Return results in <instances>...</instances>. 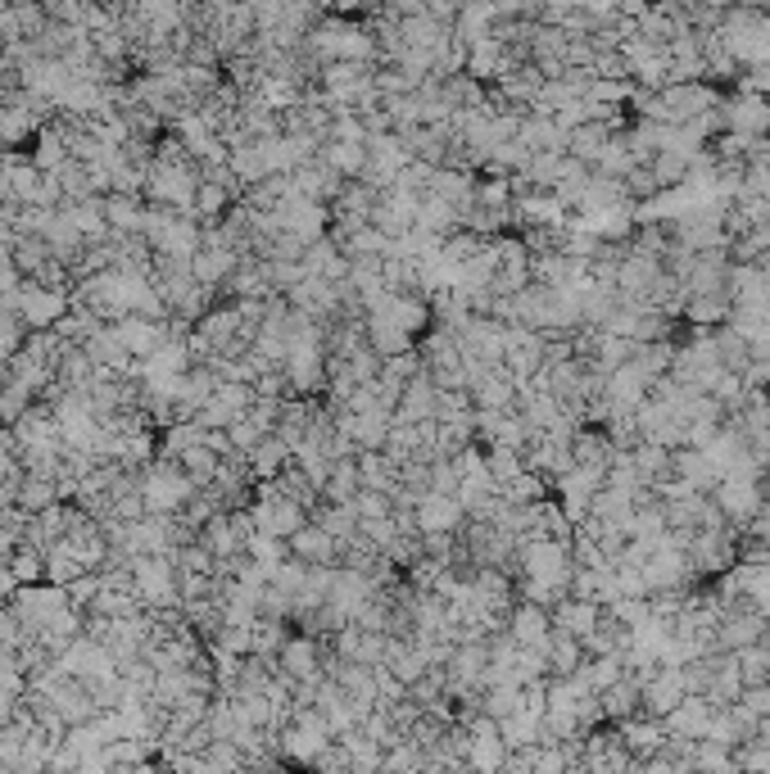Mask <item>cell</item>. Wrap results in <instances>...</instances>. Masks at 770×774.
Masks as SVG:
<instances>
[{"instance_id":"1","label":"cell","mask_w":770,"mask_h":774,"mask_svg":"<svg viewBox=\"0 0 770 774\" xmlns=\"http://www.w3.org/2000/svg\"><path fill=\"white\" fill-rule=\"evenodd\" d=\"M200 490L187 481V471L177 462H150L141 471V503H145V516H181L191 507Z\"/></svg>"},{"instance_id":"2","label":"cell","mask_w":770,"mask_h":774,"mask_svg":"<svg viewBox=\"0 0 770 774\" xmlns=\"http://www.w3.org/2000/svg\"><path fill=\"white\" fill-rule=\"evenodd\" d=\"M5 313H14L23 322L27 336H36V330H55L68 317V290H51V285L23 281L5 300Z\"/></svg>"},{"instance_id":"3","label":"cell","mask_w":770,"mask_h":774,"mask_svg":"<svg viewBox=\"0 0 770 774\" xmlns=\"http://www.w3.org/2000/svg\"><path fill=\"white\" fill-rule=\"evenodd\" d=\"M249 516H254V530L272 535V539H295L309 526V512L295 498H286L277 485H259V490H254Z\"/></svg>"},{"instance_id":"4","label":"cell","mask_w":770,"mask_h":774,"mask_svg":"<svg viewBox=\"0 0 770 774\" xmlns=\"http://www.w3.org/2000/svg\"><path fill=\"white\" fill-rule=\"evenodd\" d=\"M712 503L721 507L725 526L735 535H748L752 521L761 516V503H766V481H748V475H725V481L716 485Z\"/></svg>"},{"instance_id":"5","label":"cell","mask_w":770,"mask_h":774,"mask_svg":"<svg viewBox=\"0 0 770 774\" xmlns=\"http://www.w3.org/2000/svg\"><path fill=\"white\" fill-rule=\"evenodd\" d=\"M721 127L729 136L766 141L770 136V96H744V91L721 96Z\"/></svg>"},{"instance_id":"6","label":"cell","mask_w":770,"mask_h":774,"mask_svg":"<svg viewBox=\"0 0 770 774\" xmlns=\"http://www.w3.org/2000/svg\"><path fill=\"white\" fill-rule=\"evenodd\" d=\"M272 217H277V227L286 236H295L304 249L317 245V240H326V232H332V209L313 204V200H300V195H290Z\"/></svg>"},{"instance_id":"7","label":"cell","mask_w":770,"mask_h":774,"mask_svg":"<svg viewBox=\"0 0 770 774\" xmlns=\"http://www.w3.org/2000/svg\"><path fill=\"white\" fill-rule=\"evenodd\" d=\"M132 584H136V598L150 603V607H177V567L172 558H136L132 562Z\"/></svg>"},{"instance_id":"8","label":"cell","mask_w":770,"mask_h":774,"mask_svg":"<svg viewBox=\"0 0 770 774\" xmlns=\"http://www.w3.org/2000/svg\"><path fill=\"white\" fill-rule=\"evenodd\" d=\"M689 567H693V575L699 580H707V575H725L729 567H739V535L735 530H721V535H693V543H689Z\"/></svg>"},{"instance_id":"9","label":"cell","mask_w":770,"mask_h":774,"mask_svg":"<svg viewBox=\"0 0 770 774\" xmlns=\"http://www.w3.org/2000/svg\"><path fill=\"white\" fill-rule=\"evenodd\" d=\"M657 96H662V109H667V127H684V123L712 114V109L721 104V91L707 87V82H684V87L671 82Z\"/></svg>"},{"instance_id":"10","label":"cell","mask_w":770,"mask_h":774,"mask_svg":"<svg viewBox=\"0 0 770 774\" xmlns=\"http://www.w3.org/2000/svg\"><path fill=\"white\" fill-rule=\"evenodd\" d=\"M109 330H114V340L123 345L127 358L145 362V358H155V354L164 349V340H168L172 326H168V322H145V317H123V322H114Z\"/></svg>"},{"instance_id":"11","label":"cell","mask_w":770,"mask_h":774,"mask_svg":"<svg viewBox=\"0 0 770 774\" xmlns=\"http://www.w3.org/2000/svg\"><path fill=\"white\" fill-rule=\"evenodd\" d=\"M249 408H254V390L249 385H217L213 399L204 403V413H200V426L204 430H232Z\"/></svg>"},{"instance_id":"12","label":"cell","mask_w":770,"mask_h":774,"mask_svg":"<svg viewBox=\"0 0 770 774\" xmlns=\"http://www.w3.org/2000/svg\"><path fill=\"white\" fill-rule=\"evenodd\" d=\"M372 317V313H368ZM377 317H386V322H394L403 336H413V340H422L426 330L435 326V317H431V300L426 294H390V300L377 309Z\"/></svg>"},{"instance_id":"13","label":"cell","mask_w":770,"mask_h":774,"mask_svg":"<svg viewBox=\"0 0 770 774\" xmlns=\"http://www.w3.org/2000/svg\"><path fill=\"white\" fill-rule=\"evenodd\" d=\"M507 639L517 643V648H526V652H544L548 639H554V620H548L544 607L517 603V607H512V616H507Z\"/></svg>"},{"instance_id":"14","label":"cell","mask_w":770,"mask_h":774,"mask_svg":"<svg viewBox=\"0 0 770 774\" xmlns=\"http://www.w3.org/2000/svg\"><path fill=\"white\" fill-rule=\"evenodd\" d=\"M467 526V512L458 498L445 494H422L417 503V535H458Z\"/></svg>"},{"instance_id":"15","label":"cell","mask_w":770,"mask_h":774,"mask_svg":"<svg viewBox=\"0 0 770 774\" xmlns=\"http://www.w3.org/2000/svg\"><path fill=\"white\" fill-rule=\"evenodd\" d=\"M286 548H290V558L304 562V567H341V543L313 521L295 539H286Z\"/></svg>"},{"instance_id":"16","label":"cell","mask_w":770,"mask_h":774,"mask_svg":"<svg viewBox=\"0 0 770 774\" xmlns=\"http://www.w3.org/2000/svg\"><path fill=\"white\" fill-rule=\"evenodd\" d=\"M684 675L680 671H657L648 684H644V693H639V703H644V711L652 716V720H667L680 703H684Z\"/></svg>"},{"instance_id":"17","label":"cell","mask_w":770,"mask_h":774,"mask_svg":"<svg viewBox=\"0 0 770 774\" xmlns=\"http://www.w3.org/2000/svg\"><path fill=\"white\" fill-rule=\"evenodd\" d=\"M476 172H467V168H435L431 172V191L426 195H435V200H445V204H454L458 213H467L471 204H476Z\"/></svg>"},{"instance_id":"18","label":"cell","mask_w":770,"mask_h":774,"mask_svg":"<svg viewBox=\"0 0 770 774\" xmlns=\"http://www.w3.org/2000/svg\"><path fill=\"white\" fill-rule=\"evenodd\" d=\"M671 471H676V481H684L693 494H716V485L725 481L721 467L707 453H699V449H680L676 462H671Z\"/></svg>"},{"instance_id":"19","label":"cell","mask_w":770,"mask_h":774,"mask_svg":"<svg viewBox=\"0 0 770 774\" xmlns=\"http://www.w3.org/2000/svg\"><path fill=\"white\" fill-rule=\"evenodd\" d=\"M548 620H554V630L571 635V639H590L599 630V620H603V607L599 603H580V598H562L554 612H548Z\"/></svg>"},{"instance_id":"20","label":"cell","mask_w":770,"mask_h":774,"mask_svg":"<svg viewBox=\"0 0 770 774\" xmlns=\"http://www.w3.org/2000/svg\"><path fill=\"white\" fill-rule=\"evenodd\" d=\"M435 399H439V390L431 385V377L409 381V385H403L399 408H394V422H399V426H422V422H435Z\"/></svg>"},{"instance_id":"21","label":"cell","mask_w":770,"mask_h":774,"mask_svg":"<svg viewBox=\"0 0 770 774\" xmlns=\"http://www.w3.org/2000/svg\"><path fill=\"white\" fill-rule=\"evenodd\" d=\"M471 408L476 413H512L517 408V385L503 377V367H494L481 385H471Z\"/></svg>"},{"instance_id":"22","label":"cell","mask_w":770,"mask_h":774,"mask_svg":"<svg viewBox=\"0 0 770 774\" xmlns=\"http://www.w3.org/2000/svg\"><path fill=\"white\" fill-rule=\"evenodd\" d=\"M603 394L616 403V408H630V413H635L639 403L652 394V381H648L644 372H635V367L626 362V367H616V372L603 381Z\"/></svg>"},{"instance_id":"23","label":"cell","mask_w":770,"mask_h":774,"mask_svg":"<svg viewBox=\"0 0 770 774\" xmlns=\"http://www.w3.org/2000/svg\"><path fill=\"white\" fill-rule=\"evenodd\" d=\"M362 336H368V349H372L381 362L417 349V340H413V336H403V330H399L394 322H386V317H377V313H372L368 322H362Z\"/></svg>"},{"instance_id":"24","label":"cell","mask_w":770,"mask_h":774,"mask_svg":"<svg viewBox=\"0 0 770 774\" xmlns=\"http://www.w3.org/2000/svg\"><path fill=\"white\" fill-rule=\"evenodd\" d=\"M104 227H109V236H141V227H145L141 195H104Z\"/></svg>"},{"instance_id":"25","label":"cell","mask_w":770,"mask_h":774,"mask_svg":"<svg viewBox=\"0 0 770 774\" xmlns=\"http://www.w3.org/2000/svg\"><path fill=\"white\" fill-rule=\"evenodd\" d=\"M612 439H607V430L603 426H580L576 435H571V462L576 467H599V471H607V462H612Z\"/></svg>"},{"instance_id":"26","label":"cell","mask_w":770,"mask_h":774,"mask_svg":"<svg viewBox=\"0 0 770 774\" xmlns=\"http://www.w3.org/2000/svg\"><path fill=\"white\" fill-rule=\"evenodd\" d=\"M64 164H72V150H68V127H42L36 132V150H32V168L55 177Z\"/></svg>"},{"instance_id":"27","label":"cell","mask_w":770,"mask_h":774,"mask_svg":"<svg viewBox=\"0 0 770 774\" xmlns=\"http://www.w3.org/2000/svg\"><path fill=\"white\" fill-rule=\"evenodd\" d=\"M729 313H735V300H729V290H721V294H693V300L684 304V322L699 326V330L725 326Z\"/></svg>"},{"instance_id":"28","label":"cell","mask_w":770,"mask_h":774,"mask_svg":"<svg viewBox=\"0 0 770 774\" xmlns=\"http://www.w3.org/2000/svg\"><path fill=\"white\" fill-rule=\"evenodd\" d=\"M245 462H249V475H254V481H259V485H272L277 475H281L290 462H295V453H290V449L281 445L277 435H268L259 449H254V453H245Z\"/></svg>"},{"instance_id":"29","label":"cell","mask_w":770,"mask_h":774,"mask_svg":"<svg viewBox=\"0 0 770 774\" xmlns=\"http://www.w3.org/2000/svg\"><path fill=\"white\" fill-rule=\"evenodd\" d=\"M354 462H358V485H362V490L394 498V490H399V467H394L386 453H358Z\"/></svg>"},{"instance_id":"30","label":"cell","mask_w":770,"mask_h":774,"mask_svg":"<svg viewBox=\"0 0 770 774\" xmlns=\"http://www.w3.org/2000/svg\"><path fill=\"white\" fill-rule=\"evenodd\" d=\"M544 661H548V675L554 680H571L584 666V643L554 630V639H548V648H544Z\"/></svg>"},{"instance_id":"31","label":"cell","mask_w":770,"mask_h":774,"mask_svg":"<svg viewBox=\"0 0 770 774\" xmlns=\"http://www.w3.org/2000/svg\"><path fill=\"white\" fill-rule=\"evenodd\" d=\"M64 494H59V481H46V475H23V485H19V494H14V507L27 516H42L46 507H55Z\"/></svg>"},{"instance_id":"32","label":"cell","mask_w":770,"mask_h":774,"mask_svg":"<svg viewBox=\"0 0 770 774\" xmlns=\"http://www.w3.org/2000/svg\"><path fill=\"white\" fill-rule=\"evenodd\" d=\"M245 558L259 567V575L272 584V575L290 562V548H286V539H272V535H259L254 530V539H249V548H245Z\"/></svg>"},{"instance_id":"33","label":"cell","mask_w":770,"mask_h":774,"mask_svg":"<svg viewBox=\"0 0 770 774\" xmlns=\"http://www.w3.org/2000/svg\"><path fill=\"white\" fill-rule=\"evenodd\" d=\"M204 445V426L200 422H172L159 430V458L164 462H177L181 453H191Z\"/></svg>"},{"instance_id":"34","label":"cell","mask_w":770,"mask_h":774,"mask_svg":"<svg viewBox=\"0 0 770 774\" xmlns=\"http://www.w3.org/2000/svg\"><path fill=\"white\" fill-rule=\"evenodd\" d=\"M313 526H322L336 543H349L358 535V512H354V503H345V507L341 503H317L313 507Z\"/></svg>"},{"instance_id":"35","label":"cell","mask_w":770,"mask_h":774,"mask_svg":"<svg viewBox=\"0 0 770 774\" xmlns=\"http://www.w3.org/2000/svg\"><path fill=\"white\" fill-rule=\"evenodd\" d=\"M281 671L295 675V680H313V675H317V643H313L309 635L286 639V643H281Z\"/></svg>"},{"instance_id":"36","label":"cell","mask_w":770,"mask_h":774,"mask_svg":"<svg viewBox=\"0 0 770 774\" xmlns=\"http://www.w3.org/2000/svg\"><path fill=\"white\" fill-rule=\"evenodd\" d=\"M590 168L584 164H576L571 155H567V164H562V177H558V187H554V200L567 209V213H576L580 209V200H584V187H590Z\"/></svg>"},{"instance_id":"37","label":"cell","mask_w":770,"mask_h":774,"mask_svg":"<svg viewBox=\"0 0 770 774\" xmlns=\"http://www.w3.org/2000/svg\"><path fill=\"white\" fill-rule=\"evenodd\" d=\"M10 575H14L19 588H27V584H46V552H42V548H32V543H19V548L10 552Z\"/></svg>"},{"instance_id":"38","label":"cell","mask_w":770,"mask_h":774,"mask_svg":"<svg viewBox=\"0 0 770 774\" xmlns=\"http://www.w3.org/2000/svg\"><path fill=\"white\" fill-rule=\"evenodd\" d=\"M486 471L494 475L499 490H507L512 481H517V475H526V453L503 449V445H490V449H486Z\"/></svg>"},{"instance_id":"39","label":"cell","mask_w":770,"mask_h":774,"mask_svg":"<svg viewBox=\"0 0 770 774\" xmlns=\"http://www.w3.org/2000/svg\"><path fill=\"white\" fill-rule=\"evenodd\" d=\"M358 462L354 458H345V462H332V481H326V494H322V503H354L358 498Z\"/></svg>"},{"instance_id":"40","label":"cell","mask_w":770,"mask_h":774,"mask_svg":"<svg viewBox=\"0 0 770 774\" xmlns=\"http://www.w3.org/2000/svg\"><path fill=\"white\" fill-rule=\"evenodd\" d=\"M648 172H652V181H657V191H680L684 181H689V159L662 150V155H652Z\"/></svg>"},{"instance_id":"41","label":"cell","mask_w":770,"mask_h":774,"mask_svg":"<svg viewBox=\"0 0 770 774\" xmlns=\"http://www.w3.org/2000/svg\"><path fill=\"white\" fill-rule=\"evenodd\" d=\"M562 164H567V155H531V164H526V187L531 191H554L558 187V177H562Z\"/></svg>"},{"instance_id":"42","label":"cell","mask_w":770,"mask_h":774,"mask_svg":"<svg viewBox=\"0 0 770 774\" xmlns=\"http://www.w3.org/2000/svg\"><path fill=\"white\" fill-rule=\"evenodd\" d=\"M172 567H177V575H213V558H209V552L200 548V539L196 543H187V548H177L172 552Z\"/></svg>"},{"instance_id":"43","label":"cell","mask_w":770,"mask_h":774,"mask_svg":"<svg viewBox=\"0 0 770 774\" xmlns=\"http://www.w3.org/2000/svg\"><path fill=\"white\" fill-rule=\"evenodd\" d=\"M458 485H462V471H458V462L449 458H439V462H431V494H445V498H458Z\"/></svg>"},{"instance_id":"44","label":"cell","mask_w":770,"mask_h":774,"mask_svg":"<svg viewBox=\"0 0 770 774\" xmlns=\"http://www.w3.org/2000/svg\"><path fill=\"white\" fill-rule=\"evenodd\" d=\"M616 571V588L621 598H652V588L644 580V567H612Z\"/></svg>"},{"instance_id":"45","label":"cell","mask_w":770,"mask_h":774,"mask_svg":"<svg viewBox=\"0 0 770 774\" xmlns=\"http://www.w3.org/2000/svg\"><path fill=\"white\" fill-rule=\"evenodd\" d=\"M354 512H358V521H381V516H390V512H394V503H390L386 494L358 490V498H354Z\"/></svg>"}]
</instances>
